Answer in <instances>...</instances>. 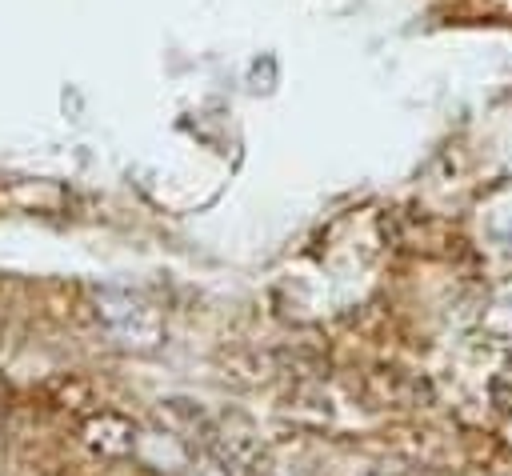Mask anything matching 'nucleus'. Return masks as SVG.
Here are the masks:
<instances>
[{"mask_svg":"<svg viewBox=\"0 0 512 476\" xmlns=\"http://www.w3.org/2000/svg\"><path fill=\"white\" fill-rule=\"evenodd\" d=\"M84 440H88L92 448H100L104 456H120V452H132V444H136V428H132L128 420L104 412V416H96V420L84 428Z\"/></svg>","mask_w":512,"mask_h":476,"instance_id":"nucleus-1","label":"nucleus"}]
</instances>
